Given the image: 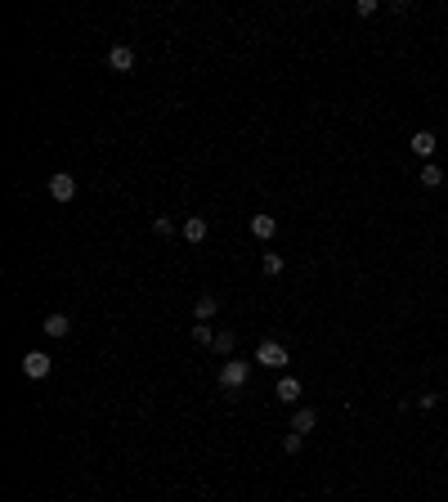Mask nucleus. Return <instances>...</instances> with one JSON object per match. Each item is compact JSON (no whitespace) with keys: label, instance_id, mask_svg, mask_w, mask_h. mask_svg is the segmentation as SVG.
Segmentation results:
<instances>
[{"label":"nucleus","instance_id":"423d86ee","mask_svg":"<svg viewBox=\"0 0 448 502\" xmlns=\"http://www.w3.org/2000/svg\"><path fill=\"white\" fill-rule=\"evenodd\" d=\"M193 314H197V323H211V319L220 314V301H215L211 292H202V296L193 301Z\"/></svg>","mask_w":448,"mask_h":502},{"label":"nucleus","instance_id":"f8f14e48","mask_svg":"<svg viewBox=\"0 0 448 502\" xmlns=\"http://www.w3.org/2000/svg\"><path fill=\"white\" fill-rule=\"evenodd\" d=\"M251 233L256 238H274V233H278V220H274V215H251Z\"/></svg>","mask_w":448,"mask_h":502},{"label":"nucleus","instance_id":"dca6fc26","mask_svg":"<svg viewBox=\"0 0 448 502\" xmlns=\"http://www.w3.org/2000/svg\"><path fill=\"white\" fill-rule=\"evenodd\" d=\"M215 355H233V332H215Z\"/></svg>","mask_w":448,"mask_h":502},{"label":"nucleus","instance_id":"39448f33","mask_svg":"<svg viewBox=\"0 0 448 502\" xmlns=\"http://www.w3.org/2000/svg\"><path fill=\"white\" fill-rule=\"evenodd\" d=\"M108 68L112 72H130L135 68V50H130V45H112L108 50Z\"/></svg>","mask_w":448,"mask_h":502},{"label":"nucleus","instance_id":"7ed1b4c3","mask_svg":"<svg viewBox=\"0 0 448 502\" xmlns=\"http://www.w3.org/2000/svg\"><path fill=\"white\" fill-rule=\"evenodd\" d=\"M50 368H54V359L45 355V350H32V355L23 359V377H32V382H45V377H50Z\"/></svg>","mask_w":448,"mask_h":502},{"label":"nucleus","instance_id":"ddd939ff","mask_svg":"<svg viewBox=\"0 0 448 502\" xmlns=\"http://www.w3.org/2000/svg\"><path fill=\"white\" fill-rule=\"evenodd\" d=\"M260 269H265V274H269V278H278V274H283V269H287V260H283V256H278V251H265V260H260Z\"/></svg>","mask_w":448,"mask_h":502},{"label":"nucleus","instance_id":"f257e3e1","mask_svg":"<svg viewBox=\"0 0 448 502\" xmlns=\"http://www.w3.org/2000/svg\"><path fill=\"white\" fill-rule=\"evenodd\" d=\"M247 382H251V364H247V359H224V368H220L224 391H242Z\"/></svg>","mask_w":448,"mask_h":502},{"label":"nucleus","instance_id":"0eeeda50","mask_svg":"<svg viewBox=\"0 0 448 502\" xmlns=\"http://www.w3.org/2000/svg\"><path fill=\"white\" fill-rule=\"evenodd\" d=\"M408 148H413L417 157H431L435 148H440V139H435V130H417V135L408 139Z\"/></svg>","mask_w":448,"mask_h":502},{"label":"nucleus","instance_id":"2eb2a0df","mask_svg":"<svg viewBox=\"0 0 448 502\" xmlns=\"http://www.w3.org/2000/svg\"><path fill=\"white\" fill-rule=\"evenodd\" d=\"M193 341H197V346H215V332H211V323H197V328H193Z\"/></svg>","mask_w":448,"mask_h":502},{"label":"nucleus","instance_id":"a211bd4d","mask_svg":"<svg viewBox=\"0 0 448 502\" xmlns=\"http://www.w3.org/2000/svg\"><path fill=\"white\" fill-rule=\"evenodd\" d=\"M301 440H305V435H296V431H292L287 440H283V453H301Z\"/></svg>","mask_w":448,"mask_h":502},{"label":"nucleus","instance_id":"9b49d317","mask_svg":"<svg viewBox=\"0 0 448 502\" xmlns=\"http://www.w3.org/2000/svg\"><path fill=\"white\" fill-rule=\"evenodd\" d=\"M274 395H278V404H296L301 400V382H296V377H283Z\"/></svg>","mask_w":448,"mask_h":502},{"label":"nucleus","instance_id":"6e6552de","mask_svg":"<svg viewBox=\"0 0 448 502\" xmlns=\"http://www.w3.org/2000/svg\"><path fill=\"white\" fill-rule=\"evenodd\" d=\"M314 426H319V413H314V409H296V413H292V431H296V435H310Z\"/></svg>","mask_w":448,"mask_h":502},{"label":"nucleus","instance_id":"f03ea898","mask_svg":"<svg viewBox=\"0 0 448 502\" xmlns=\"http://www.w3.org/2000/svg\"><path fill=\"white\" fill-rule=\"evenodd\" d=\"M256 364H260V368H287L292 355H287L283 341H260V346H256Z\"/></svg>","mask_w":448,"mask_h":502},{"label":"nucleus","instance_id":"1a4fd4ad","mask_svg":"<svg viewBox=\"0 0 448 502\" xmlns=\"http://www.w3.org/2000/svg\"><path fill=\"white\" fill-rule=\"evenodd\" d=\"M41 328H45V337H54V341H59V337H68V332H72V319H68V314H50Z\"/></svg>","mask_w":448,"mask_h":502},{"label":"nucleus","instance_id":"f3484780","mask_svg":"<svg viewBox=\"0 0 448 502\" xmlns=\"http://www.w3.org/2000/svg\"><path fill=\"white\" fill-rule=\"evenodd\" d=\"M152 233H157V238H170V233H175V224H170V215H157V220H152Z\"/></svg>","mask_w":448,"mask_h":502},{"label":"nucleus","instance_id":"20e7f679","mask_svg":"<svg viewBox=\"0 0 448 502\" xmlns=\"http://www.w3.org/2000/svg\"><path fill=\"white\" fill-rule=\"evenodd\" d=\"M50 197H54V202H72V197H76V179L68 175V170L50 175Z\"/></svg>","mask_w":448,"mask_h":502},{"label":"nucleus","instance_id":"4468645a","mask_svg":"<svg viewBox=\"0 0 448 502\" xmlns=\"http://www.w3.org/2000/svg\"><path fill=\"white\" fill-rule=\"evenodd\" d=\"M440 184H444V170L435 166V162H426L422 166V188H440Z\"/></svg>","mask_w":448,"mask_h":502},{"label":"nucleus","instance_id":"9d476101","mask_svg":"<svg viewBox=\"0 0 448 502\" xmlns=\"http://www.w3.org/2000/svg\"><path fill=\"white\" fill-rule=\"evenodd\" d=\"M179 233H184L188 242H206V220H202V215H188V220H184V229H179Z\"/></svg>","mask_w":448,"mask_h":502}]
</instances>
